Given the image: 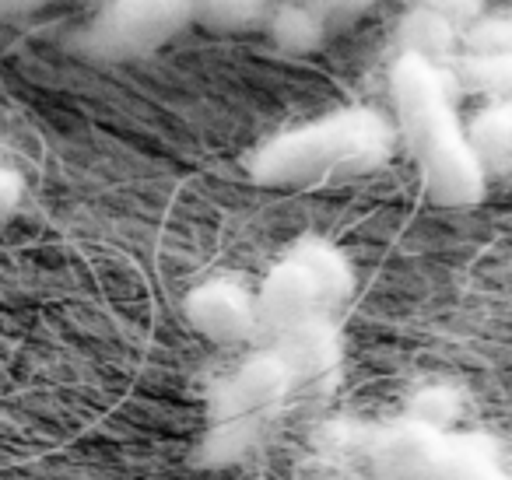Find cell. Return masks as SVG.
Instances as JSON below:
<instances>
[{"mask_svg":"<svg viewBox=\"0 0 512 480\" xmlns=\"http://www.w3.org/2000/svg\"><path fill=\"white\" fill-rule=\"evenodd\" d=\"M341 365V333L334 319L309 323L271 337L264 351L249 354L207 403L197 459L204 466H232L246 459L274 428L302 389L316 386Z\"/></svg>","mask_w":512,"mask_h":480,"instance_id":"cell-1","label":"cell"},{"mask_svg":"<svg viewBox=\"0 0 512 480\" xmlns=\"http://www.w3.org/2000/svg\"><path fill=\"white\" fill-rule=\"evenodd\" d=\"M390 99L397 113L393 130L407 144L425 197L439 207L481 204L488 179L467 148L442 67L400 53L390 67Z\"/></svg>","mask_w":512,"mask_h":480,"instance_id":"cell-2","label":"cell"},{"mask_svg":"<svg viewBox=\"0 0 512 480\" xmlns=\"http://www.w3.org/2000/svg\"><path fill=\"white\" fill-rule=\"evenodd\" d=\"M397 151V130L365 106L337 109L271 137L249 155V179L271 190H302L383 169Z\"/></svg>","mask_w":512,"mask_h":480,"instance_id":"cell-3","label":"cell"},{"mask_svg":"<svg viewBox=\"0 0 512 480\" xmlns=\"http://www.w3.org/2000/svg\"><path fill=\"white\" fill-rule=\"evenodd\" d=\"M355 291V270L348 256L323 239H302L285 260L271 267L256 305V337H278L309 319H334V312Z\"/></svg>","mask_w":512,"mask_h":480,"instance_id":"cell-4","label":"cell"},{"mask_svg":"<svg viewBox=\"0 0 512 480\" xmlns=\"http://www.w3.org/2000/svg\"><path fill=\"white\" fill-rule=\"evenodd\" d=\"M365 463L379 480H509L481 435L404 417L365 438Z\"/></svg>","mask_w":512,"mask_h":480,"instance_id":"cell-5","label":"cell"},{"mask_svg":"<svg viewBox=\"0 0 512 480\" xmlns=\"http://www.w3.org/2000/svg\"><path fill=\"white\" fill-rule=\"evenodd\" d=\"M193 22L190 0H102L78 32V50L92 60H137L162 50Z\"/></svg>","mask_w":512,"mask_h":480,"instance_id":"cell-6","label":"cell"},{"mask_svg":"<svg viewBox=\"0 0 512 480\" xmlns=\"http://www.w3.org/2000/svg\"><path fill=\"white\" fill-rule=\"evenodd\" d=\"M183 312H186V323L204 340H211V344L232 347L256 337L253 291H246L239 281H228V277L197 284L186 295Z\"/></svg>","mask_w":512,"mask_h":480,"instance_id":"cell-7","label":"cell"},{"mask_svg":"<svg viewBox=\"0 0 512 480\" xmlns=\"http://www.w3.org/2000/svg\"><path fill=\"white\" fill-rule=\"evenodd\" d=\"M467 148L481 165L484 179L509 176L512 169V106L509 102H488L474 120L463 127Z\"/></svg>","mask_w":512,"mask_h":480,"instance_id":"cell-8","label":"cell"},{"mask_svg":"<svg viewBox=\"0 0 512 480\" xmlns=\"http://www.w3.org/2000/svg\"><path fill=\"white\" fill-rule=\"evenodd\" d=\"M397 39L404 46L407 57L428 60V64H442L456 53V43H460V29L449 25L442 15L425 8H411L404 18H400Z\"/></svg>","mask_w":512,"mask_h":480,"instance_id":"cell-9","label":"cell"},{"mask_svg":"<svg viewBox=\"0 0 512 480\" xmlns=\"http://www.w3.org/2000/svg\"><path fill=\"white\" fill-rule=\"evenodd\" d=\"M449 88L463 95H484L491 102H509L512 88V53L505 57H470L463 53L460 60H453L449 67H442Z\"/></svg>","mask_w":512,"mask_h":480,"instance_id":"cell-10","label":"cell"},{"mask_svg":"<svg viewBox=\"0 0 512 480\" xmlns=\"http://www.w3.org/2000/svg\"><path fill=\"white\" fill-rule=\"evenodd\" d=\"M327 32H330L327 25H323L320 18L302 4V0L299 4H285V8H278L271 18L274 43H278L285 53H295V57L320 50L323 39H327Z\"/></svg>","mask_w":512,"mask_h":480,"instance_id":"cell-11","label":"cell"},{"mask_svg":"<svg viewBox=\"0 0 512 480\" xmlns=\"http://www.w3.org/2000/svg\"><path fill=\"white\" fill-rule=\"evenodd\" d=\"M190 11L214 32H242L267 15V0H190Z\"/></svg>","mask_w":512,"mask_h":480,"instance_id":"cell-12","label":"cell"},{"mask_svg":"<svg viewBox=\"0 0 512 480\" xmlns=\"http://www.w3.org/2000/svg\"><path fill=\"white\" fill-rule=\"evenodd\" d=\"M460 46L470 57H505L512 53V22L509 15H481L460 29Z\"/></svg>","mask_w":512,"mask_h":480,"instance_id":"cell-13","label":"cell"},{"mask_svg":"<svg viewBox=\"0 0 512 480\" xmlns=\"http://www.w3.org/2000/svg\"><path fill=\"white\" fill-rule=\"evenodd\" d=\"M460 414V400L456 393L449 389H428L414 400V421H425V424H435V428H449Z\"/></svg>","mask_w":512,"mask_h":480,"instance_id":"cell-14","label":"cell"},{"mask_svg":"<svg viewBox=\"0 0 512 480\" xmlns=\"http://www.w3.org/2000/svg\"><path fill=\"white\" fill-rule=\"evenodd\" d=\"M302 4H306L327 29H341V25H351L355 18H362L372 0H302Z\"/></svg>","mask_w":512,"mask_h":480,"instance_id":"cell-15","label":"cell"},{"mask_svg":"<svg viewBox=\"0 0 512 480\" xmlns=\"http://www.w3.org/2000/svg\"><path fill=\"white\" fill-rule=\"evenodd\" d=\"M414 8L435 11V15H442L449 25H456V29H467L474 18L484 15L481 0H414Z\"/></svg>","mask_w":512,"mask_h":480,"instance_id":"cell-16","label":"cell"},{"mask_svg":"<svg viewBox=\"0 0 512 480\" xmlns=\"http://www.w3.org/2000/svg\"><path fill=\"white\" fill-rule=\"evenodd\" d=\"M22 193H25L22 176H18L15 169H4V165H0V225H4V221L18 211V204H22Z\"/></svg>","mask_w":512,"mask_h":480,"instance_id":"cell-17","label":"cell"},{"mask_svg":"<svg viewBox=\"0 0 512 480\" xmlns=\"http://www.w3.org/2000/svg\"><path fill=\"white\" fill-rule=\"evenodd\" d=\"M46 4H50V0H0V22L29 15V11H36V8H46Z\"/></svg>","mask_w":512,"mask_h":480,"instance_id":"cell-18","label":"cell"}]
</instances>
